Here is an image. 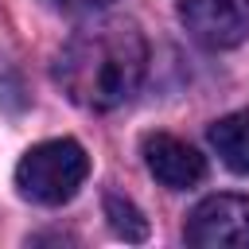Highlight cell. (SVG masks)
<instances>
[{
	"label": "cell",
	"mask_w": 249,
	"mask_h": 249,
	"mask_svg": "<svg viewBox=\"0 0 249 249\" xmlns=\"http://www.w3.org/2000/svg\"><path fill=\"white\" fill-rule=\"evenodd\" d=\"M105 214H109L113 233H121L124 241H144V237H148V222H144V214H140L128 198L105 195Z\"/></svg>",
	"instance_id": "7"
},
{
	"label": "cell",
	"mask_w": 249,
	"mask_h": 249,
	"mask_svg": "<svg viewBox=\"0 0 249 249\" xmlns=\"http://www.w3.org/2000/svg\"><path fill=\"white\" fill-rule=\"evenodd\" d=\"M89 175V156L78 140H43L23 152L16 163V187L27 202L39 206H62L78 195V187Z\"/></svg>",
	"instance_id": "2"
},
{
	"label": "cell",
	"mask_w": 249,
	"mask_h": 249,
	"mask_svg": "<svg viewBox=\"0 0 249 249\" xmlns=\"http://www.w3.org/2000/svg\"><path fill=\"white\" fill-rule=\"evenodd\" d=\"M54 8H62V12H93V8H101L105 0H51Z\"/></svg>",
	"instance_id": "8"
},
{
	"label": "cell",
	"mask_w": 249,
	"mask_h": 249,
	"mask_svg": "<svg viewBox=\"0 0 249 249\" xmlns=\"http://www.w3.org/2000/svg\"><path fill=\"white\" fill-rule=\"evenodd\" d=\"M144 163L156 175V183L171 187V191H191L195 183H202L206 175V160L179 136L171 132H152L144 136Z\"/></svg>",
	"instance_id": "5"
},
{
	"label": "cell",
	"mask_w": 249,
	"mask_h": 249,
	"mask_svg": "<svg viewBox=\"0 0 249 249\" xmlns=\"http://www.w3.org/2000/svg\"><path fill=\"white\" fill-rule=\"evenodd\" d=\"M210 148L237 175H249V109L226 113L210 124Z\"/></svg>",
	"instance_id": "6"
},
{
	"label": "cell",
	"mask_w": 249,
	"mask_h": 249,
	"mask_svg": "<svg viewBox=\"0 0 249 249\" xmlns=\"http://www.w3.org/2000/svg\"><path fill=\"white\" fill-rule=\"evenodd\" d=\"M148 70V43L132 19L105 16L82 23L54 58V78L74 105L109 113L124 105Z\"/></svg>",
	"instance_id": "1"
},
{
	"label": "cell",
	"mask_w": 249,
	"mask_h": 249,
	"mask_svg": "<svg viewBox=\"0 0 249 249\" xmlns=\"http://www.w3.org/2000/svg\"><path fill=\"white\" fill-rule=\"evenodd\" d=\"M183 237L202 249H249V198L210 195L187 214Z\"/></svg>",
	"instance_id": "3"
},
{
	"label": "cell",
	"mask_w": 249,
	"mask_h": 249,
	"mask_svg": "<svg viewBox=\"0 0 249 249\" xmlns=\"http://www.w3.org/2000/svg\"><path fill=\"white\" fill-rule=\"evenodd\" d=\"M179 19L206 51H230L249 35V0H179Z\"/></svg>",
	"instance_id": "4"
}]
</instances>
